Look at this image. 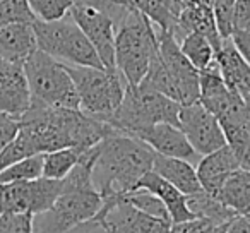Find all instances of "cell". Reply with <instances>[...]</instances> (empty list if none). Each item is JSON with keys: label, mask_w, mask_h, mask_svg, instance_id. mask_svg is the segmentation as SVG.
<instances>
[{"label": "cell", "mask_w": 250, "mask_h": 233, "mask_svg": "<svg viewBox=\"0 0 250 233\" xmlns=\"http://www.w3.org/2000/svg\"><path fill=\"white\" fill-rule=\"evenodd\" d=\"M28 0H0V28L12 22H33Z\"/></svg>", "instance_id": "f1b7e54d"}, {"label": "cell", "mask_w": 250, "mask_h": 233, "mask_svg": "<svg viewBox=\"0 0 250 233\" xmlns=\"http://www.w3.org/2000/svg\"><path fill=\"white\" fill-rule=\"evenodd\" d=\"M243 101H245L247 115H249V120H250V93L249 94H243Z\"/></svg>", "instance_id": "74e56055"}, {"label": "cell", "mask_w": 250, "mask_h": 233, "mask_svg": "<svg viewBox=\"0 0 250 233\" xmlns=\"http://www.w3.org/2000/svg\"><path fill=\"white\" fill-rule=\"evenodd\" d=\"M185 197H187V208L194 214V218H206L216 225H223L235 214H238L229 206H226L221 199L211 195L204 189L185 195Z\"/></svg>", "instance_id": "ffe728a7"}, {"label": "cell", "mask_w": 250, "mask_h": 233, "mask_svg": "<svg viewBox=\"0 0 250 233\" xmlns=\"http://www.w3.org/2000/svg\"><path fill=\"white\" fill-rule=\"evenodd\" d=\"M31 105V91L24 74V64L0 60V111L21 119Z\"/></svg>", "instance_id": "7c38bea8"}, {"label": "cell", "mask_w": 250, "mask_h": 233, "mask_svg": "<svg viewBox=\"0 0 250 233\" xmlns=\"http://www.w3.org/2000/svg\"><path fill=\"white\" fill-rule=\"evenodd\" d=\"M84 151L86 149H79V148H62V149L43 153V177L53 178V180L65 178L81 160Z\"/></svg>", "instance_id": "7402d4cb"}, {"label": "cell", "mask_w": 250, "mask_h": 233, "mask_svg": "<svg viewBox=\"0 0 250 233\" xmlns=\"http://www.w3.org/2000/svg\"><path fill=\"white\" fill-rule=\"evenodd\" d=\"M72 5H79V7H89L101 11L108 14L113 19L115 26H118L124 18L130 12L134 7L130 4V0H72Z\"/></svg>", "instance_id": "83f0119b"}, {"label": "cell", "mask_w": 250, "mask_h": 233, "mask_svg": "<svg viewBox=\"0 0 250 233\" xmlns=\"http://www.w3.org/2000/svg\"><path fill=\"white\" fill-rule=\"evenodd\" d=\"M98 216L104 221L110 233H168L170 219L154 218L139 211L124 199V194L103 197Z\"/></svg>", "instance_id": "9c48e42d"}, {"label": "cell", "mask_w": 250, "mask_h": 233, "mask_svg": "<svg viewBox=\"0 0 250 233\" xmlns=\"http://www.w3.org/2000/svg\"><path fill=\"white\" fill-rule=\"evenodd\" d=\"M130 4L143 12L158 29L173 33L178 18L171 9L170 0H130Z\"/></svg>", "instance_id": "603a6c76"}, {"label": "cell", "mask_w": 250, "mask_h": 233, "mask_svg": "<svg viewBox=\"0 0 250 233\" xmlns=\"http://www.w3.org/2000/svg\"><path fill=\"white\" fill-rule=\"evenodd\" d=\"M182 105L168 98L160 91L139 86H127L122 103L104 122L113 129L129 136L139 137L154 124H171L178 126V113Z\"/></svg>", "instance_id": "5b68a950"}, {"label": "cell", "mask_w": 250, "mask_h": 233, "mask_svg": "<svg viewBox=\"0 0 250 233\" xmlns=\"http://www.w3.org/2000/svg\"><path fill=\"white\" fill-rule=\"evenodd\" d=\"M153 171H156L158 175L165 178L167 182H170L171 185L178 189L182 194L188 195L194 192L201 191V182L197 177V170L195 165H192L187 160H180V158H170L163 156V154L154 153V161H153Z\"/></svg>", "instance_id": "d6986e66"}, {"label": "cell", "mask_w": 250, "mask_h": 233, "mask_svg": "<svg viewBox=\"0 0 250 233\" xmlns=\"http://www.w3.org/2000/svg\"><path fill=\"white\" fill-rule=\"evenodd\" d=\"M38 50L63 64L104 69L94 46L77 26L70 12L57 21H33Z\"/></svg>", "instance_id": "8992f818"}, {"label": "cell", "mask_w": 250, "mask_h": 233, "mask_svg": "<svg viewBox=\"0 0 250 233\" xmlns=\"http://www.w3.org/2000/svg\"><path fill=\"white\" fill-rule=\"evenodd\" d=\"M19 130L40 154L62 148L89 149L117 129L83 110L50 106L31 98L29 108L19 119Z\"/></svg>", "instance_id": "6da1fadb"}, {"label": "cell", "mask_w": 250, "mask_h": 233, "mask_svg": "<svg viewBox=\"0 0 250 233\" xmlns=\"http://www.w3.org/2000/svg\"><path fill=\"white\" fill-rule=\"evenodd\" d=\"M180 48L184 55L197 70H202L214 60V46L208 36L201 33H188L180 40Z\"/></svg>", "instance_id": "cb8c5ba5"}, {"label": "cell", "mask_w": 250, "mask_h": 233, "mask_svg": "<svg viewBox=\"0 0 250 233\" xmlns=\"http://www.w3.org/2000/svg\"><path fill=\"white\" fill-rule=\"evenodd\" d=\"M19 132V119L0 111V151L4 149Z\"/></svg>", "instance_id": "1f68e13d"}, {"label": "cell", "mask_w": 250, "mask_h": 233, "mask_svg": "<svg viewBox=\"0 0 250 233\" xmlns=\"http://www.w3.org/2000/svg\"><path fill=\"white\" fill-rule=\"evenodd\" d=\"M69 233H110V230L106 228L103 219L96 214L93 218L86 219V221H81L74 228H70Z\"/></svg>", "instance_id": "836d02e7"}, {"label": "cell", "mask_w": 250, "mask_h": 233, "mask_svg": "<svg viewBox=\"0 0 250 233\" xmlns=\"http://www.w3.org/2000/svg\"><path fill=\"white\" fill-rule=\"evenodd\" d=\"M225 233H250V219L245 214H235L225 223Z\"/></svg>", "instance_id": "d590c367"}, {"label": "cell", "mask_w": 250, "mask_h": 233, "mask_svg": "<svg viewBox=\"0 0 250 233\" xmlns=\"http://www.w3.org/2000/svg\"><path fill=\"white\" fill-rule=\"evenodd\" d=\"M139 139L149 144L154 149V153L163 154L170 158H180L187 160L192 165H197L201 161V154L192 148L185 134L178 126L171 124H154L153 127L146 129L143 134H139Z\"/></svg>", "instance_id": "4fadbf2b"}, {"label": "cell", "mask_w": 250, "mask_h": 233, "mask_svg": "<svg viewBox=\"0 0 250 233\" xmlns=\"http://www.w3.org/2000/svg\"><path fill=\"white\" fill-rule=\"evenodd\" d=\"M214 60L229 89L242 96L250 93V64L236 50L231 38L223 40L219 50L214 52Z\"/></svg>", "instance_id": "e0dca14e"}, {"label": "cell", "mask_w": 250, "mask_h": 233, "mask_svg": "<svg viewBox=\"0 0 250 233\" xmlns=\"http://www.w3.org/2000/svg\"><path fill=\"white\" fill-rule=\"evenodd\" d=\"M178 127L201 156L226 146V136L219 120L199 101L182 105L178 113Z\"/></svg>", "instance_id": "30bf717a"}, {"label": "cell", "mask_w": 250, "mask_h": 233, "mask_svg": "<svg viewBox=\"0 0 250 233\" xmlns=\"http://www.w3.org/2000/svg\"><path fill=\"white\" fill-rule=\"evenodd\" d=\"M245 216H247V218L250 219V211H249V212H245Z\"/></svg>", "instance_id": "f35d334b"}, {"label": "cell", "mask_w": 250, "mask_h": 233, "mask_svg": "<svg viewBox=\"0 0 250 233\" xmlns=\"http://www.w3.org/2000/svg\"><path fill=\"white\" fill-rule=\"evenodd\" d=\"M231 42L235 43L236 50L242 53V57L250 64V31H233Z\"/></svg>", "instance_id": "e575fe53"}, {"label": "cell", "mask_w": 250, "mask_h": 233, "mask_svg": "<svg viewBox=\"0 0 250 233\" xmlns=\"http://www.w3.org/2000/svg\"><path fill=\"white\" fill-rule=\"evenodd\" d=\"M65 65L76 84L81 110L94 119L106 120L124 100L127 87L124 76L118 70L100 69V67H84L72 64Z\"/></svg>", "instance_id": "52a82bcc"}, {"label": "cell", "mask_w": 250, "mask_h": 233, "mask_svg": "<svg viewBox=\"0 0 250 233\" xmlns=\"http://www.w3.org/2000/svg\"><path fill=\"white\" fill-rule=\"evenodd\" d=\"M218 197L238 214H245L250 209V170L238 168L231 173Z\"/></svg>", "instance_id": "44dd1931"}, {"label": "cell", "mask_w": 250, "mask_h": 233, "mask_svg": "<svg viewBox=\"0 0 250 233\" xmlns=\"http://www.w3.org/2000/svg\"><path fill=\"white\" fill-rule=\"evenodd\" d=\"M0 233H33V214L28 212L0 214Z\"/></svg>", "instance_id": "f546056e"}, {"label": "cell", "mask_w": 250, "mask_h": 233, "mask_svg": "<svg viewBox=\"0 0 250 233\" xmlns=\"http://www.w3.org/2000/svg\"><path fill=\"white\" fill-rule=\"evenodd\" d=\"M238 168H242L240 167V161L236 158L235 151L228 144L202 156L201 161L195 165L201 187L211 195H216V197L219 195L226 180Z\"/></svg>", "instance_id": "5bb4252c"}, {"label": "cell", "mask_w": 250, "mask_h": 233, "mask_svg": "<svg viewBox=\"0 0 250 233\" xmlns=\"http://www.w3.org/2000/svg\"><path fill=\"white\" fill-rule=\"evenodd\" d=\"M156 55V28L143 12L132 7L117 26L115 35V65L127 86H139L143 83Z\"/></svg>", "instance_id": "277c9868"}, {"label": "cell", "mask_w": 250, "mask_h": 233, "mask_svg": "<svg viewBox=\"0 0 250 233\" xmlns=\"http://www.w3.org/2000/svg\"><path fill=\"white\" fill-rule=\"evenodd\" d=\"M194 0H170V4H171V9H173V12L177 14V18H178V14H180L182 11H184L185 7H187L188 4H192Z\"/></svg>", "instance_id": "8d00e7d4"}, {"label": "cell", "mask_w": 250, "mask_h": 233, "mask_svg": "<svg viewBox=\"0 0 250 233\" xmlns=\"http://www.w3.org/2000/svg\"><path fill=\"white\" fill-rule=\"evenodd\" d=\"M43 177V153L33 154L24 160L16 161L14 165L4 168L0 171V182L11 184V182H28Z\"/></svg>", "instance_id": "d4e9b609"}, {"label": "cell", "mask_w": 250, "mask_h": 233, "mask_svg": "<svg viewBox=\"0 0 250 233\" xmlns=\"http://www.w3.org/2000/svg\"><path fill=\"white\" fill-rule=\"evenodd\" d=\"M96 146L83 153L76 167L62 178V192L46 211L33 216V233H69L81 221L98 214L103 197L91 178Z\"/></svg>", "instance_id": "3957f363"}, {"label": "cell", "mask_w": 250, "mask_h": 233, "mask_svg": "<svg viewBox=\"0 0 250 233\" xmlns=\"http://www.w3.org/2000/svg\"><path fill=\"white\" fill-rule=\"evenodd\" d=\"M24 74L33 100L50 106L81 110L76 84L63 62L36 50L26 59Z\"/></svg>", "instance_id": "ba28073f"}, {"label": "cell", "mask_w": 250, "mask_h": 233, "mask_svg": "<svg viewBox=\"0 0 250 233\" xmlns=\"http://www.w3.org/2000/svg\"><path fill=\"white\" fill-rule=\"evenodd\" d=\"M216 226V223L206 218H190L185 221L171 223L168 233H212Z\"/></svg>", "instance_id": "4dcf8cb0"}, {"label": "cell", "mask_w": 250, "mask_h": 233, "mask_svg": "<svg viewBox=\"0 0 250 233\" xmlns=\"http://www.w3.org/2000/svg\"><path fill=\"white\" fill-rule=\"evenodd\" d=\"M153 161L154 149L149 144L115 130L96 144L91 178L101 197L125 194L136 189L139 178L153 168Z\"/></svg>", "instance_id": "7a4b0ae2"}, {"label": "cell", "mask_w": 250, "mask_h": 233, "mask_svg": "<svg viewBox=\"0 0 250 233\" xmlns=\"http://www.w3.org/2000/svg\"><path fill=\"white\" fill-rule=\"evenodd\" d=\"M233 31H250V0H235Z\"/></svg>", "instance_id": "d6a6232c"}, {"label": "cell", "mask_w": 250, "mask_h": 233, "mask_svg": "<svg viewBox=\"0 0 250 233\" xmlns=\"http://www.w3.org/2000/svg\"><path fill=\"white\" fill-rule=\"evenodd\" d=\"M38 50L33 22H12L0 28V60L24 64Z\"/></svg>", "instance_id": "2e32d148"}, {"label": "cell", "mask_w": 250, "mask_h": 233, "mask_svg": "<svg viewBox=\"0 0 250 233\" xmlns=\"http://www.w3.org/2000/svg\"><path fill=\"white\" fill-rule=\"evenodd\" d=\"M29 9L38 21H57L72 9V0H28Z\"/></svg>", "instance_id": "4316f807"}, {"label": "cell", "mask_w": 250, "mask_h": 233, "mask_svg": "<svg viewBox=\"0 0 250 233\" xmlns=\"http://www.w3.org/2000/svg\"><path fill=\"white\" fill-rule=\"evenodd\" d=\"M188 33H201V35L208 36L209 42L214 46V52L219 50L223 38L219 36L214 12H212V7L208 0H194L178 14L177 26L173 29L175 38L180 42Z\"/></svg>", "instance_id": "9a60e30c"}, {"label": "cell", "mask_w": 250, "mask_h": 233, "mask_svg": "<svg viewBox=\"0 0 250 233\" xmlns=\"http://www.w3.org/2000/svg\"><path fill=\"white\" fill-rule=\"evenodd\" d=\"M136 189H144V191L153 192L154 195L163 201V204L167 206L168 212H170L171 223L177 221H185V219L194 218L190 211L187 208V197L185 194H182L175 185H171L170 182L165 180L161 175H158L156 171L149 170L139 178ZM134 189V191H136Z\"/></svg>", "instance_id": "ac0fdd59"}, {"label": "cell", "mask_w": 250, "mask_h": 233, "mask_svg": "<svg viewBox=\"0 0 250 233\" xmlns=\"http://www.w3.org/2000/svg\"><path fill=\"white\" fill-rule=\"evenodd\" d=\"M70 16L77 22V26L83 29L84 35L87 36L91 45L94 46L104 69L117 70V65H115V35H117V26H115L113 19L101 11L89 7H79V5H72Z\"/></svg>", "instance_id": "8fae6325"}, {"label": "cell", "mask_w": 250, "mask_h": 233, "mask_svg": "<svg viewBox=\"0 0 250 233\" xmlns=\"http://www.w3.org/2000/svg\"><path fill=\"white\" fill-rule=\"evenodd\" d=\"M124 199L127 202L137 208L139 211L146 212V214H151L154 218H161V219H170V212H168L167 206L163 204L158 195H154L153 192L149 191H144V189H136V191H130V192H125Z\"/></svg>", "instance_id": "484cf974"}]
</instances>
